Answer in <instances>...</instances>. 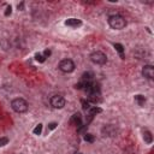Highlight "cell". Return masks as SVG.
Wrapping results in <instances>:
<instances>
[{"label": "cell", "instance_id": "277c9868", "mask_svg": "<svg viewBox=\"0 0 154 154\" xmlns=\"http://www.w3.org/2000/svg\"><path fill=\"white\" fill-rule=\"evenodd\" d=\"M90 60H91L94 64H96V65H103V64H106V61H107V57H106V54H105L103 52H101V51H95V52H93V53L90 54Z\"/></svg>", "mask_w": 154, "mask_h": 154}, {"label": "cell", "instance_id": "9a60e30c", "mask_svg": "<svg viewBox=\"0 0 154 154\" xmlns=\"http://www.w3.org/2000/svg\"><path fill=\"white\" fill-rule=\"evenodd\" d=\"M32 132H34L35 135H41V132H42V124L36 125V126H35V129L32 130Z\"/></svg>", "mask_w": 154, "mask_h": 154}, {"label": "cell", "instance_id": "7a4b0ae2", "mask_svg": "<svg viewBox=\"0 0 154 154\" xmlns=\"http://www.w3.org/2000/svg\"><path fill=\"white\" fill-rule=\"evenodd\" d=\"M11 107L17 113H24V112L28 111V102L24 99H22V97H17V99L12 100Z\"/></svg>", "mask_w": 154, "mask_h": 154}, {"label": "cell", "instance_id": "2e32d148", "mask_svg": "<svg viewBox=\"0 0 154 154\" xmlns=\"http://www.w3.org/2000/svg\"><path fill=\"white\" fill-rule=\"evenodd\" d=\"M8 143V138L7 137H0V147H4Z\"/></svg>", "mask_w": 154, "mask_h": 154}, {"label": "cell", "instance_id": "8992f818", "mask_svg": "<svg viewBox=\"0 0 154 154\" xmlns=\"http://www.w3.org/2000/svg\"><path fill=\"white\" fill-rule=\"evenodd\" d=\"M49 102H51V106L53 107V108H63L64 106H65V99L63 97V96H60V95H54V96H52L51 97V100H49Z\"/></svg>", "mask_w": 154, "mask_h": 154}, {"label": "cell", "instance_id": "9c48e42d", "mask_svg": "<svg viewBox=\"0 0 154 154\" xmlns=\"http://www.w3.org/2000/svg\"><path fill=\"white\" fill-rule=\"evenodd\" d=\"M70 123L73 124V125H76V126H81V124H82V116H81V113H78V112L75 113V114L71 117Z\"/></svg>", "mask_w": 154, "mask_h": 154}, {"label": "cell", "instance_id": "ba28073f", "mask_svg": "<svg viewBox=\"0 0 154 154\" xmlns=\"http://www.w3.org/2000/svg\"><path fill=\"white\" fill-rule=\"evenodd\" d=\"M65 25L71 28H79L82 25V22L81 19H77V18H69L67 20H65Z\"/></svg>", "mask_w": 154, "mask_h": 154}, {"label": "cell", "instance_id": "ffe728a7", "mask_svg": "<svg viewBox=\"0 0 154 154\" xmlns=\"http://www.w3.org/2000/svg\"><path fill=\"white\" fill-rule=\"evenodd\" d=\"M43 55H45V58H48V57L51 55V51H49V49H46V51L43 52Z\"/></svg>", "mask_w": 154, "mask_h": 154}, {"label": "cell", "instance_id": "3957f363", "mask_svg": "<svg viewBox=\"0 0 154 154\" xmlns=\"http://www.w3.org/2000/svg\"><path fill=\"white\" fill-rule=\"evenodd\" d=\"M91 82H94V73H93L91 71H87V72H84V73L82 75L81 81L76 84V88L84 90V88H85L87 85H89Z\"/></svg>", "mask_w": 154, "mask_h": 154}, {"label": "cell", "instance_id": "30bf717a", "mask_svg": "<svg viewBox=\"0 0 154 154\" xmlns=\"http://www.w3.org/2000/svg\"><path fill=\"white\" fill-rule=\"evenodd\" d=\"M135 102H136L138 106H144V103H146V97H144L143 95H141V94H137V95H135Z\"/></svg>", "mask_w": 154, "mask_h": 154}, {"label": "cell", "instance_id": "4fadbf2b", "mask_svg": "<svg viewBox=\"0 0 154 154\" xmlns=\"http://www.w3.org/2000/svg\"><path fill=\"white\" fill-rule=\"evenodd\" d=\"M35 60L38 61V63H45L46 58H45V55H43L42 53H36V54H35Z\"/></svg>", "mask_w": 154, "mask_h": 154}, {"label": "cell", "instance_id": "52a82bcc", "mask_svg": "<svg viewBox=\"0 0 154 154\" xmlns=\"http://www.w3.org/2000/svg\"><path fill=\"white\" fill-rule=\"evenodd\" d=\"M142 76L148 78V79H153L154 78V67L153 65H144L142 69Z\"/></svg>", "mask_w": 154, "mask_h": 154}, {"label": "cell", "instance_id": "e0dca14e", "mask_svg": "<svg viewBox=\"0 0 154 154\" xmlns=\"http://www.w3.org/2000/svg\"><path fill=\"white\" fill-rule=\"evenodd\" d=\"M82 105H83V108H84L85 111H88V109L91 107V106L89 105V101H87V102H85L84 100H82Z\"/></svg>", "mask_w": 154, "mask_h": 154}, {"label": "cell", "instance_id": "ac0fdd59", "mask_svg": "<svg viewBox=\"0 0 154 154\" xmlns=\"http://www.w3.org/2000/svg\"><path fill=\"white\" fill-rule=\"evenodd\" d=\"M11 12H12V7L8 5V6L6 7V11H5V16H10V14H11Z\"/></svg>", "mask_w": 154, "mask_h": 154}, {"label": "cell", "instance_id": "5bb4252c", "mask_svg": "<svg viewBox=\"0 0 154 154\" xmlns=\"http://www.w3.org/2000/svg\"><path fill=\"white\" fill-rule=\"evenodd\" d=\"M84 141H87L89 143H93L95 141V137L91 134H84Z\"/></svg>", "mask_w": 154, "mask_h": 154}, {"label": "cell", "instance_id": "6da1fadb", "mask_svg": "<svg viewBox=\"0 0 154 154\" xmlns=\"http://www.w3.org/2000/svg\"><path fill=\"white\" fill-rule=\"evenodd\" d=\"M108 24L112 29H116V30H122L125 28L126 25V22L124 19V17H122L120 14H113V16H109L108 17Z\"/></svg>", "mask_w": 154, "mask_h": 154}, {"label": "cell", "instance_id": "8fae6325", "mask_svg": "<svg viewBox=\"0 0 154 154\" xmlns=\"http://www.w3.org/2000/svg\"><path fill=\"white\" fill-rule=\"evenodd\" d=\"M143 140L146 143H152L153 142V136H152V132L150 131H144L143 132Z\"/></svg>", "mask_w": 154, "mask_h": 154}, {"label": "cell", "instance_id": "5b68a950", "mask_svg": "<svg viewBox=\"0 0 154 154\" xmlns=\"http://www.w3.org/2000/svg\"><path fill=\"white\" fill-rule=\"evenodd\" d=\"M59 70L65 73H70L75 70V63L71 59H64L59 63Z\"/></svg>", "mask_w": 154, "mask_h": 154}, {"label": "cell", "instance_id": "44dd1931", "mask_svg": "<svg viewBox=\"0 0 154 154\" xmlns=\"http://www.w3.org/2000/svg\"><path fill=\"white\" fill-rule=\"evenodd\" d=\"M23 6H24V2H20V5H18V10H23Z\"/></svg>", "mask_w": 154, "mask_h": 154}, {"label": "cell", "instance_id": "d6986e66", "mask_svg": "<svg viewBox=\"0 0 154 154\" xmlns=\"http://www.w3.org/2000/svg\"><path fill=\"white\" fill-rule=\"evenodd\" d=\"M57 123H51V124H48V130H54L55 128H57Z\"/></svg>", "mask_w": 154, "mask_h": 154}, {"label": "cell", "instance_id": "7c38bea8", "mask_svg": "<svg viewBox=\"0 0 154 154\" xmlns=\"http://www.w3.org/2000/svg\"><path fill=\"white\" fill-rule=\"evenodd\" d=\"M114 48L118 51V53L120 54V57L124 58V54H123V52H124V47H123L120 43H114Z\"/></svg>", "mask_w": 154, "mask_h": 154}]
</instances>
